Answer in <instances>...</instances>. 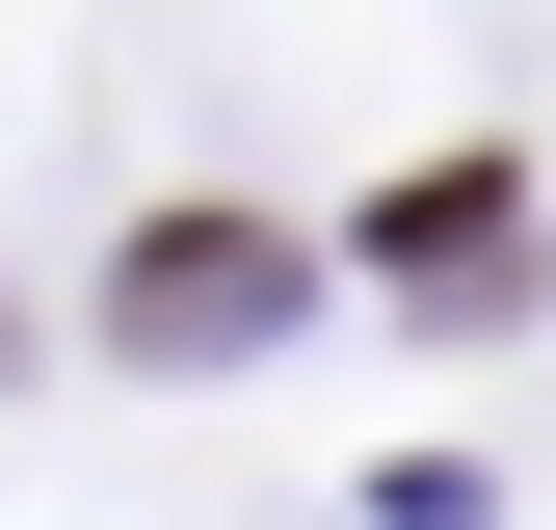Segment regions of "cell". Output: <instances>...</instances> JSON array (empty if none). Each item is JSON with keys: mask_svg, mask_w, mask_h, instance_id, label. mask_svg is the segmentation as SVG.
<instances>
[{"mask_svg": "<svg viewBox=\"0 0 556 530\" xmlns=\"http://www.w3.org/2000/svg\"><path fill=\"white\" fill-rule=\"evenodd\" d=\"M265 318H292V265H265V239H160V265H132V345H265Z\"/></svg>", "mask_w": 556, "mask_h": 530, "instance_id": "1", "label": "cell"}, {"mask_svg": "<svg viewBox=\"0 0 556 530\" xmlns=\"http://www.w3.org/2000/svg\"><path fill=\"white\" fill-rule=\"evenodd\" d=\"M371 265H425V292H504V160H425V186H371Z\"/></svg>", "mask_w": 556, "mask_h": 530, "instance_id": "2", "label": "cell"}]
</instances>
